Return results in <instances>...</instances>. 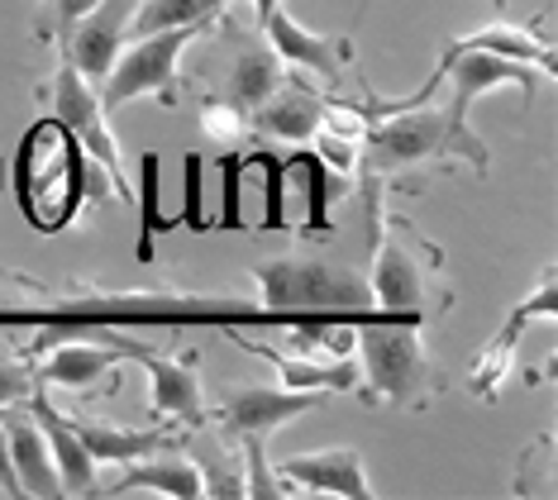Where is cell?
I'll list each match as a JSON object with an SVG mask.
<instances>
[{
    "label": "cell",
    "mask_w": 558,
    "mask_h": 500,
    "mask_svg": "<svg viewBox=\"0 0 558 500\" xmlns=\"http://www.w3.org/2000/svg\"><path fill=\"white\" fill-rule=\"evenodd\" d=\"M5 167L10 182H15L20 215L39 234H62L68 224H77L86 205V167H92V158L58 114L34 120V130H24L15 148V162Z\"/></svg>",
    "instance_id": "cell-1"
},
{
    "label": "cell",
    "mask_w": 558,
    "mask_h": 500,
    "mask_svg": "<svg viewBox=\"0 0 558 500\" xmlns=\"http://www.w3.org/2000/svg\"><path fill=\"white\" fill-rule=\"evenodd\" d=\"M425 310H383L359 319V371L367 381L363 401H387L397 410H425L439 391V371L421 339Z\"/></svg>",
    "instance_id": "cell-2"
},
{
    "label": "cell",
    "mask_w": 558,
    "mask_h": 500,
    "mask_svg": "<svg viewBox=\"0 0 558 500\" xmlns=\"http://www.w3.org/2000/svg\"><path fill=\"white\" fill-rule=\"evenodd\" d=\"M439 158L473 162L477 176H487V167H492V153L473 134V124H453L449 110H435L425 100V106L387 114L383 124H373V130L363 134L359 172L391 176V172H405V167H421V162H439Z\"/></svg>",
    "instance_id": "cell-3"
},
{
    "label": "cell",
    "mask_w": 558,
    "mask_h": 500,
    "mask_svg": "<svg viewBox=\"0 0 558 500\" xmlns=\"http://www.w3.org/2000/svg\"><path fill=\"white\" fill-rule=\"evenodd\" d=\"M258 281V305L268 310V325H282L287 315L306 310H373V286L367 277L320 258H272L253 267Z\"/></svg>",
    "instance_id": "cell-4"
},
{
    "label": "cell",
    "mask_w": 558,
    "mask_h": 500,
    "mask_svg": "<svg viewBox=\"0 0 558 500\" xmlns=\"http://www.w3.org/2000/svg\"><path fill=\"white\" fill-rule=\"evenodd\" d=\"M210 24L215 20L130 38V44L120 48V58H116V68H110V76L96 86L100 110L116 114V110L130 106V100H144V96H154L158 106H168V110L182 106V92H177V86H182V82H177V62H182L186 44H196V38L206 34Z\"/></svg>",
    "instance_id": "cell-5"
},
{
    "label": "cell",
    "mask_w": 558,
    "mask_h": 500,
    "mask_svg": "<svg viewBox=\"0 0 558 500\" xmlns=\"http://www.w3.org/2000/svg\"><path fill=\"white\" fill-rule=\"evenodd\" d=\"M439 248L415 234L405 220L383 224V239L373 248V310H425L429 301V281L439 277Z\"/></svg>",
    "instance_id": "cell-6"
},
{
    "label": "cell",
    "mask_w": 558,
    "mask_h": 500,
    "mask_svg": "<svg viewBox=\"0 0 558 500\" xmlns=\"http://www.w3.org/2000/svg\"><path fill=\"white\" fill-rule=\"evenodd\" d=\"M53 114H58L62 124H68L72 134H77V144L86 148V158H92L96 167H106L116 200L134 205V186H130V176H124L120 144H116V134H110V114L100 110L96 86L86 82V76L72 68L68 58H62V68H58V76H53Z\"/></svg>",
    "instance_id": "cell-7"
},
{
    "label": "cell",
    "mask_w": 558,
    "mask_h": 500,
    "mask_svg": "<svg viewBox=\"0 0 558 500\" xmlns=\"http://www.w3.org/2000/svg\"><path fill=\"white\" fill-rule=\"evenodd\" d=\"M439 72L449 86V120L453 124H468V114H473V100L497 92V86H515L520 96H525V106H535V92L549 76L539 68H530V62H511V58H497V53H477V48H459V44H444L439 53Z\"/></svg>",
    "instance_id": "cell-8"
},
{
    "label": "cell",
    "mask_w": 558,
    "mask_h": 500,
    "mask_svg": "<svg viewBox=\"0 0 558 500\" xmlns=\"http://www.w3.org/2000/svg\"><path fill=\"white\" fill-rule=\"evenodd\" d=\"M138 0H96L92 10L62 29V58L77 68L86 82L100 86L116 68L120 48L130 44V20H134Z\"/></svg>",
    "instance_id": "cell-9"
},
{
    "label": "cell",
    "mask_w": 558,
    "mask_h": 500,
    "mask_svg": "<svg viewBox=\"0 0 558 500\" xmlns=\"http://www.w3.org/2000/svg\"><path fill=\"white\" fill-rule=\"evenodd\" d=\"M325 405V391H291V387H230L220 410V429L230 439H268L272 429H282L287 419L306 415V410Z\"/></svg>",
    "instance_id": "cell-10"
},
{
    "label": "cell",
    "mask_w": 558,
    "mask_h": 500,
    "mask_svg": "<svg viewBox=\"0 0 558 500\" xmlns=\"http://www.w3.org/2000/svg\"><path fill=\"white\" fill-rule=\"evenodd\" d=\"M277 477L287 491H320V496H349V500H373L359 448H315V453H291Z\"/></svg>",
    "instance_id": "cell-11"
},
{
    "label": "cell",
    "mask_w": 558,
    "mask_h": 500,
    "mask_svg": "<svg viewBox=\"0 0 558 500\" xmlns=\"http://www.w3.org/2000/svg\"><path fill=\"white\" fill-rule=\"evenodd\" d=\"M263 34H268L272 53L287 62V68H301V72H315L325 76L329 86L344 76V68L353 62V38H329V34H315L306 29V24H296L287 15L282 5L268 15V24H263Z\"/></svg>",
    "instance_id": "cell-12"
},
{
    "label": "cell",
    "mask_w": 558,
    "mask_h": 500,
    "mask_svg": "<svg viewBox=\"0 0 558 500\" xmlns=\"http://www.w3.org/2000/svg\"><path fill=\"white\" fill-rule=\"evenodd\" d=\"M320 114H325V92H315L306 76H301V82H282L258 110H248V124L263 144H268V138L311 144L315 130H320Z\"/></svg>",
    "instance_id": "cell-13"
},
{
    "label": "cell",
    "mask_w": 558,
    "mask_h": 500,
    "mask_svg": "<svg viewBox=\"0 0 558 500\" xmlns=\"http://www.w3.org/2000/svg\"><path fill=\"white\" fill-rule=\"evenodd\" d=\"M24 405H29V415L39 419V429L48 439V453H53L62 496H92L96 491V458L82 448L77 429H72V419H68V410H58L53 401H48V387H39Z\"/></svg>",
    "instance_id": "cell-14"
},
{
    "label": "cell",
    "mask_w": 558,
    "mask_h": 500,
    "mask_svg": "<svg viewBox=\"0 0 558 500\" xmlns=\"http://www.w3.org/2000/svg\"><path fill=\"white\" fill-rule=\"evenodd\" d=\"M230 339L239 343L244 353L263 357V363H272L282 371V387L291 391H359L363 387V371H359V357H315V353H301V357H287L268 349V343H248L239 325H230Z\"/></svg>",
    "instance_id": "cell-15"
},
{
    "label": "cell",
    "mask_w": 558,
    "mask_h": 500,
    "mask_svg": "<svg viewBox=\"0 0 558 500\" xmlns=\"http://www.w3.org/2000/svg\"><path fill=\"white\" fill-rule=\"evenodd\" d=\"M120 367V353L100 339H62L48 349V357H34V371H39L44 387H68V391H92L110 371Z\"/></svg>",
    "instance_id": "cell-16"
},
{
    "label": "cell",
    "mask_w": 558,
    "mask_h": 500,
    "mask_svg": "<svg viewBox=\"0 0 558 500\" xmlns=\"http://www.w3.org/2000/svg\"><path fill=\"white\" fill-rule=\"evenodd\" d=\"M0 415H5L0 425H5V443H10V458H15V477L24 486V496H44V500L62 496V481H58V467H53V453H48L39 419L20 405H5Z\"/></svg>",
    "instance_id": "cell-17"
},
{
    "label": "cell",
    "mask_w": 558,
    "mask_h": 500,
    "mask_svg": "<svg viewBox=\"0 0 558 500\" xmlns=\"http://www.w3.org/2000/svg\"><path fill=\"white\" fill-rule=\"evenodd\" d=\"M116 496L124 491H158V496H172V500H196L206 496V477H201V463L186 453H168V448H158L144 458H134V463H124V477L110 486Z\"/></svg>",
    "instance_id": "cell-18"
},
{
    "label": "cell",
    "mask_w": 558,
    "mask_h": 500,
    "mask_svg": "<svg viewBox=\"0 0 558 500\" xmlns=\"http://www.w3.org/2000/svg\"><path fill=\"white\" fill-rule=\"evenodd\" d=\"M72 429H77L82 448L100 463L124 467L144 453H158V448H172V425H154V429H124V425H106V419H86V415H68Z\"/></svg>",
    "instance_id": "cell-19"
},
{
    "label": "cell",
    "mask_w": 558,
    "mask_h": 500,
    "mask_svg": "<svg viewBox=\"0 0 558 500\" xmlns=\"http://www.w3.org/2000/svg\"><path fill=\"white\" fill-rule=\"evenodd\" d=\"M449 44L477 48V53H497V58H511V62H530V68H539L549 82H554V72H558L554 44H544V38L530 29V24H487V29H473V34H463V38H449Z\"/></svg>",
    "instance_id": "cell-20"
},
{
    "label": "cell",
    "mask_w": 558,
    "mask_h": 500,
    "mask_svg": "<svg viewBox=\"0 0 558 500\" xmlns=\"http://www.w3.org/2000/svg\"><path fill=\"white\" fill-rule=\"evenodd\" d=\"M282 82H287V62L272 53V44H248V48H239L230 82H225V96L239 100L244 110H258Z\"/></svg>",
    "instance_id": "cell-21"
},
{
    "label": "cell",
    "mask_w": 558,
    "mask_h": 500,
    "mask_svg": "<svg viewBox=\"0 0 558 500\" xmlns=\"http://www.w3.org/2000/svg\"><path fill=\"white\" fill-rule=\"evenodd\" d=\"M525 329H530V315H525V305H515V310L506 315V325L492 333V343L477 353L473 371H468V391H473L477 401H497V387L506 381V371H511V357L520 349V339H525Z\"/></svg>",
    "instance_id": "cell-22"
},
{
    "label": "cell",
    "mask_w": 558,
    "mask_h": 500,
    "mask_svg": "<svg viewBox=\"0 0 558 500\" xmlns=\"http://www.w3.org/2000/svg\"><path fill=\"white\" fill-rule=\"evenodd\" d=\"M138 263H154L158 258V239L172 234V229H182V220H172V215H162V158L158 153H144L138 158Z\"/></svg>",
    "instance_id": "cell-23"
},
{
    "label": "cell",
    "mask_w": 558,
    "mask_h": 500,
    "mask_svg": "<svg viewBox=\"0 0 558 500\" xmlns=\"http://www.w3.org/2000/svg\"><path fill=\"white\" fill-rule=\"evenodd\" d=\"M287 325V339L296 353H320V357H353L359 349V319H344V315H301V319H282Z\"/></svg>",
    "instance_id": "cell-24"
},
{
    "label": "cell",
    "mask_w": 558,
    "mask_h": 500,
    "mask_svg": "<svg viewBox=\"0 0 558 500\" xmlns=\"http://www.w3.org/2000/svg\"><path fill=\"white\" fill-rule=\"evenodd\" d=\"M287 167L306 182V220H301V239H325L335 234L329 220V191H335V172L315 158L311 144H296V153H287Z\"/></svg>",
    "instance_id": "cell-25"
},
{
    "label": "cell",
    "mask_w": 558,
    "mask_h": 500,
    "mask_svg": "<svg viewBox=\"0 0 558 500\" xmlns=\"http://www.w3.org/2000/svg\"><path fill=\"white\" fill-rule=\"evenodd\" d=\"M234 0H138L130 38L138 34H158V29H182V24H206L220 20V10H230Z\"/></svg>",
    "instance_id": "cell-26"
},
{
    "label": "cell",
    "mask_w": 558,
    "mask_h": 500,
    "mask_svg": "<svg viewBox=\"0 0 558 500\" xmlns=\"http://www.w3.org/2000/svg\"><path fill=\"white\" fill-rule=\"evenodd\" d=\"M248 167H258L263 176V215H258V229L268 234H282L287 229V182H291V167H287V153H272L268 144L244 153Z\"/></svg>",
    "instance_id": "cell-27"
},
{
    "label": "cell",
    "mask_w": 558,
    "mask_h": 500,
    "mask_svg": "<svg viewBox=\"0 0 558 500\" xmlns=\"http://www.w3.org/2000/svg\"><path fill=\"white\" fill-rule=\"evenodd\" d=\"M201 134L210 138L215 148H239L253 138V124H248V110L230 96H206L201 100Z\"/></svg>",
    "instance_id": "cell-28"
},
{
    "label": "cell",
    "mask_w": 558,
    "mask_h": 500,
    "mask_svg": "<svg viewBox=\"0 0 558 500\" xmlns=\"http://www.w3.org/2000/svg\"><path fill=\"white\" fill-rule=\"evenodd\" d=\"M220 215H215V229H244V172H248V158L239 148H225L220 153Z\"/></svg>",
    "instance_id": "cell-29"
},
{
    "label": "cell",
    "mask_w": 558,
    "mask_h": 500,
    "mask_svg": "<svg viewBox=\"0 0 558 500\" xmlns=\"http://www.w3.org/2000/svg\"><path fill=\"white\" fill-rule=\"evenodd\" d=\"M206 153H186L182 158V220L192 234H210L215 229V220L206 215Z\"/></svg>",
    "instance_id": "cell-30"
},
{
    "label": "cell",
    "mask_w": 558,
    "mask_h": 500,
    "mask_svg": "<svg viewBox=\"0 0 558 500\" xmlns=\"http://www.w3.org/2000/svg\"><path fill=\"white\" fill-rule=\"evenodd\" d=\"M263 443L268 439H239V448H244V472H248V481H244V496L253 500H277V496H291L287 491V481L282 477H272V467H268V458H263Z\"/></svg>",
    "instance_id": "cell-31"
},
{
    "label": "cell",
    "mask_w": 558,
    "mask_h": 500,
    "mask_svg": "<svg viewBox=\"0 0 558 500\" xmlns=\"http://www.w3.org/2000/svg\"><path fill=\"white\" fill-rule=\"evenodd\" d=\"M311 148H315V158H320V162L329 167V172L339 176V186H349L353 176H359V153H363V144H353V138H339V134H325V130H315Z\"/></svg>",
    "instance_id": "cell-32"
},
{
    "label": "cell",
    "mask_w": 558,
    "mask_h": 500,
    "mask_svg": "<svg viewBox=\"0 0 558 500\" xmlns=\"http://www.w3.org/2000/svg\"><path fill=\"white\" fill-rule=\"evenodd\" d=\"M44 381H39V371H34V357H0V410L24 405Z\"/></svg>",
    "instance_id": "cell-33"
},
{
    "label": "cell",
    "mask_w": 558,
    "mask_h": 500,
    "mask_svg": "<svg viewBox=\"0 0 558 500\" xmlns=\"http://www.w3.org/2000/svg\"><path fill=\"white\" fill-rule=\"evenodd\" d=\"M0 496H10V500L24 496V486L15 477V458H10V443H5V425H0Z\"/></svg>",
    "instance_id": "cell-34"
},
{
    "label": "cell",
    "mask_w": 558,
    "mask_h": 500,
    "mask_svg": "<svg viewBox=\"0 0 558 500\" xmlns=\"http://www.w3.org/2000/svg\"><path fill=\"white\" fill-rule=\"evenodd\" d=\"M96 0H53V15H58V29H68V24H77L86 10H92Z\"/></svg>",
    "instance_id": "cell-35"
},
{
    "label": "cell",
    "mask_w": 558,
    "mask_h": 500,
    "mask_svg": "<svg viewBox=\"0 0 558 500\" xmlns=\"http://www.w3.org/2000/svg\"><path fill=\"white\" fill-rule=\"evenodd\" d=\"M0 196H5V153H0Z\"/></svg>",
    "instance_id": "cell-36"
},
{
    "label": "cell",
    "mask_w": 558,
    "mask_h": 500,
    "mask_svg": "<svg viewBox=\"0 0 558 500\" xmlns=\"http://www.w3.org/2000/svg\"><path fill=\"white\" fill-rule=\"evenodd\" d=\"M501 5H506V0H497V10H501Z\"/></svg>",
    "instance_id": "cell-37"
}]
</instances>
